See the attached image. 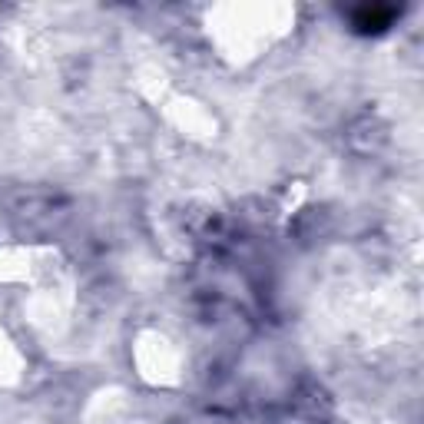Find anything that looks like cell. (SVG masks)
Wrapping results in <instances>:
<instances>
[{
	"label": "cell",
	"mask_w": 424,
	"mask_h": 424,
	"mask_svg": "<svg viewBox=\"0 0 424 424\" xmlns=\"http://www.w3.org/2000/svg\"><path fill=\"white\" fill-rule=\"evenodd\" d=\"M388 20H391V10L388 7H375V10H362L358 14V27H364V30H381Z\"/></svg>",
	"instance_id": "cell-1"
}]
</instances>
